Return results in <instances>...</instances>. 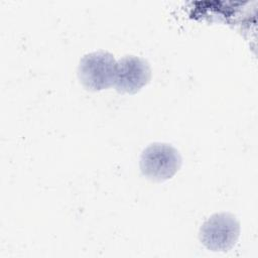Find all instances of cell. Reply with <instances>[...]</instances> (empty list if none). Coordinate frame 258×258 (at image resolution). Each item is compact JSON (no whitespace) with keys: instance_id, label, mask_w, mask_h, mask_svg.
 <instances>
[{"instance_id":"6da1fadb","label":"cell","mask_w":258,"mask_h":258,"mask_svg":"<svg viewBox=\"0 0 258 258\" xmlns=\"http://www.w3.org/2000/svg\"><path fill=\"white\" fill-rule=\"evenodd\" d=\"M181 162L177 149L167 143L155 142L142 151L139 164L146 178L160 182L171 178L180 168Z\"/></svg>"},{"instance_id":"7a4b0ae2","label":"cell","mask_w":258,"mask_h":258,"mask_svg":"<svg viewBox=\"0 0 258 258\" xmlns=\"http://www.w3.org/2000/svg\"><path fill=\"white\" fill-rule=\"evenodd\" d=\"M116 70L117 61L113 54L99 50L82 57L78 68V77L87 90L97 92L114 85Z\"/></svg>"},{"instance_id":"3957f363","label":"cell","mask_w":258,"mask_h":258,"mask_svg":"<svg viewBox=\"0 0 258 258\" xmlns=\"http://www.w3.org/2000/svg\"><path fill=\"white\" fill-rule=\"evenodd\" d=\"M240 236V223L230 213L212 215L200 229V240L209 250L226 252L231 250Z\"/></svg>"},{"instance_id":"277c9868","label":"cell","mask_w":258,"mask_h":258,"mask_svg":"<svg viewBox=\"0 0 258 258\" xmlns=\"http://www.w3.org/2000/svg\"><path fill=\"white\" fill-rule=\"evenodd\" d=\"M151 79V70L144 58L127 55L117 62L115 89L119 93L136 94Z\"/></svg>"}]
</instances>
